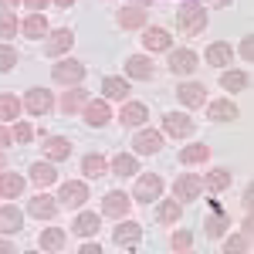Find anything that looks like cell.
I'll use <instances>...</instances> for the list:
<instances>
[{
  "instance_id": "cell-14",
  "label": "cell",
  "mask_w": 254,
  "mask_h": 254,
  "mask_svg": "<svg viewBox=\"0 0 254 254\" xmlns=\"http://www.w3.org/2000/svg\"><path fill=\"white\" fill-rule=\"evenodd\" d=\"M27 214L38 217V220H51V217L58 214V203H55V196L38 193V196H31V203H27Z\"/></svg>"
},
{
  "instance_id": "cell-21",
  "label": "cell",
  "mask_w": 254,
  "mask_h": 254,
  "mask_svg": "<svg viewBox=\"0 0 254 254\" xmlns=\"http://www.w3.org/2000/svg\"><path fill=\"white\" fill-rule=\"evenodd\" d=\"M20 193H24V176L0 170V196H7V200H17Z\"/></svg>"
},
{
  "instance_id": "cell-50",
  "label": "cell",
  "mask_w": 254,
  "mask_h": 254,
  "mask_svg": "<svg viewBox=\"0 0 254 254\" xmlns=\"http://www.w3.org/2000/svg\"><path fill=\"white\" fill-rule=\"evenodd\" d=\"M0 251L7 254V251H14V244H10V241H0Z\"/></svg>"
},
{
  "instance_id": "cell-45",
  "label": "cell",
  "mask_w": 254,
  "mask_h": 254,
  "mask_svg": "<svg viewBox=\"0 0 254 254\" xmlns=\"http://www.w3.org/2000/svg\"><path fill=\"white\" fill-rule=\"evenodd\" d=\"M24 3H27L31 10H44V7H48V0H24Z\"/></svg>"
},
{
  "instance_id": "cell-34",
  "label": "cell",
  "mask_w": 254,
  "mask_h": 254,
  "mask_svg": "<svg viewBox=\"0 0 254 254\" xmlns=\"http://www.w3.org/2000/svg\"><path fill=\"white\" fill-rule=\"evenodd\" d=\"M203 159H210V146L207 142H193V146H187V149H180V163H203Z\"/></svg>"
},
{
  "instance_id": "cell-49",
  "label": "cell",
  "mask_w": 254,
  "mask_h": 254,
  "mask_svg": "<svg viewBox=\"0 0 254 254\" xmlns=\"http://www.w3.org/2000/svg\"><path fill=\"white\" fill-rule=\"evenodd\" d=\"M17 3H20V0H0V7H3V10H14Z\"/></svg>"
},
{
  "instance_id": "cell-1",
  "label": "cell",
  "mask_w": 254,
  "mask_h": 254,
  "mask_svg": "<svg viewBox=\"0 0 254 254\" xmlns=\"http://www.w3.org/2000/svg\"><path fill=\"white\" fill-rule=\"evenodd\" d=\"M176 24L187 38H200L207 31V7L200 0H183L180 10H176Z\"/></svg>"
},
{
  "instance_id": "cell-10",
  "label": "cell",
  "mask_w": 254,
  "mask_h": 254,
  "mask_svg": "<svg viewBox=\"0 0 254 254\" xmlns=\"http://www.w3.org/2000/svg\"><path fill=\"white\" fill-rule=\"evenodd\" d=\"M170 71H173V75H193L196 71V55L190 48L170 51Z\"/></svg>"
},
{
  "instance_id": "cell-9",
  "label": "cell",
  "mask_w": 254,
  "mask_h": 254,
  "mask_svg": "<svg viewBox=\"0 0 254 254\" xmlns=\"http://www.w3.org/2000/svg\"><path fill=\"white\" fill-rule=\"evenodd\" d=\"M71 41H75V34H71L68 27H58V31H51V34H48V41H44V55L58 58V55H64V51L71 48Z\"/></svg>"
},
{
  "instance_id": "cell-27",
  "label": "cell",
  "mask_w": 254,
  "mask_h": 254,
  "mask_svg": "<svg viewBox=\"0 0 254 254\" xmlns=\"http://www.w3.org/2000/svg\"><path fill=\"white\" fill-rule=\"evenodd\" d=\"M20 31H24V34H27V38H44V34H48V17H44V14H41V10H34V14H31V17L24 20V24H20Z\"/></svg>"
},
{
  "instance_id": "cell-42",
  "label": "cell",
  "mask_w": 254,
  "mask_h": 254,
  "mask_svg": "<svg viewBox=\"0 0 254 254\" xmlns=\"http://www.w3.org/2000/svg\"><path fill=\"white\" fill-rule=\"evenodd\" d=\"M224 251H227V254H234V251H248V234H241V237H227V241H224Z\"/></svg>"
},
{
  "instance_id": "cell-32",
  "label": "cell",
  "mask_w": 254,
  "mask_h": 254,
  "mask_svg": "<svg viewBox=\"0 0 254 254\" xmlns=\"http://www.w3.org/2000/svg\"><path fill=\"white\" fill-rule=\"evenodd\" d=\"M31 180H34L38 187H51V183H58V170H55L51 163H34V166H31Z\"/></svg>"
},
{
  "instance_id": "cell-2",
  "label": "cell",
  "mask_w": 254,
  "mask_h": 254,
  "mask_svg": "<svg viewBox=\"0 0 254 254\" xmlns=\"http://www.w3.org/2000/svg\"><path fill=\"white\" fill-rule=\"evenodd\" d=\"M51 75H55L58 85H78V81L85 78V64L75 61V58H64V61H58V64L51 68Z\"/></svg>"
},
{
  "instance_id": "cell-46",
  "label": "cell",
  "mask_w": 254,
  "mask_h": 254,
  "mask_svg": "<svg viewBox=\"0 0 254 254\" xmlns=\"http://www.w3.org/2000/svg\"><path fill=\"white\" fill-rule=\"evenodd\" d=\"M241 55H244V58H251V38L241 41Z\"/></svg>"
},
{
  "instance_id": "cell-40",
  "label": "cell",
  "mask_w": 254,
  "mask_h": 254,
  "mask_svg": "<svg viewBox=\"0 0 254 254\" xmlns=\"http://www.w3.org/2000/svg\"><path fill=\"white\" fill-rule=\"evenodd\" d=\"M17 64V51L10 44H0V71H10Z\"/></svg>"
},
{
  "instance_id": "cell-24",
  "label": "cell",
  "mask_w": 254,
  "mask_h": 254,
  "mask_svg": "<svg viewBox=\"0 0 254 254\" xmlns=\"http://www.w3.org/2000/svg\"><path fill=\"white\" fill-rule=\"evenodd\" d=\"M234 61V48L231 44H224V41H217L207 48V64H217V68H224V64H231Z\"/></svg>"
},
{
  "instance_id": "cell-47",
  "label": "cell",
  "mask_w": 254,
  "mask_h": 254,
  "mask_svg": "<svg viewBox=\"0 0 254 254\" xmlns=\"http://www.w3.org/2000/svg\"><path fill=\"white\" fill-rule=\"evenodd\" d=\"M3 146H10V132H7V129L0 126V149H3Z\"/></svg>"
},
{
  "instance_id": "cell-43",
  "label": "cell",
  "mask_w": 254,
  "mask_h": 254,
  "mask_svg": "<svg viewBox=\"0 0 254 254\" xmlns=\"http://www.w3.org/2000/svg\"><path fill=\"white\" fill-rule=\"evenodd\" d=\"M170 244H173L176 251H190V248H193V237L187 234V231H176V234H173V241H170Z\"/></svg>"
},
{
  "instance_id": "cell-3",
  "label": "cell",
  "mask_w": 254,
  "mask_h": 254,
  "mask_svg": "<svg viewBox=\"0 0 254 254\" xmlns=\"http://www.w3.org/2000/svg\"><path fill=\"white\" fill-rule=\"evenodd\" d=\"M200 190H203V180H200L196 173H180V176H176V183H173V196L180 200V203L196 200Z\"/></svg>"
},
{
  "instance_id": "cell-16",
  "label": "cell",
  "mask_w": 254,
  "mask_h": 254,
  "mask_svg": "<svg viewBox=\"0 0 254 254\" xmlns=\"http://www.w3.org/2000/svg\"><path fill=\"white\" fill-rule=\"evenodd\" d=\"M20 224H24V214H20L14 203H3L0 207V234H17Z\"/></svg>"
},
{
  "instance_id": "cell-13",
  "label": "cell",
  "mask_w": 254,
  "mask_h": 254,
  "mask_svg": "<svg viewBox=\"0 0 254 254\" xmlns=\"http://www.w3.org/2000/svg\"><path fill=\"white\" fill-rule=\"evenodd\" d=\"M126 75L139 78V81H149L156 75V68H153V61L146 58V55H132V58H126Z\"/></svg>"
},
{
  "instance_id": "cell-5",
  "label": "cell",
  "mask_w": 254,
  "mask_h": 254,
  "mask_svg": "<svg viewBox=\"0 0 254 254\" xmlns=\"http://www.w3.org/2000/svg\"><path fill=\"white\" fill-rule=\"evenodd\" d=\"M24 109L31 112V116H48L51 109H55V98H51V92H44V88H31L27 95H24Z\"/></svg>"
},
{
  "instance_id": "cell-15",
  "label": "cell",
  "mask_w": 254,
  "mask_h": 254,
  "mask_svg": "<svg viewBox=\"0 0 254 254\" xmlns=\"http://www.w3.org/2000/svg\"><path fill=\"white\" fill-rule=\"evenodd\" d=\"M163 129L170 132V136H190L193 132V119L183 116V112H170V116H163Z\"/></svg>"
},
{
  "instance_id": "cell-19",
  "label": "cell",
  "mask_w": 254,
  "mask_h": 254,
  "mask_svg": "<svg viewBox=\"0 0 254 254\" xmlns=\"http://www.w3.org/2000/svg\"><path fill=\"white\" fill-rule=\"evenodd\" d=\"M102 92H105V98H112V102H126L129 98V81L126 78H119V75H109V78L102 81Z\"/></svg>"
},
{
  "instance_id": "cell-4",
  "label": "cell",
  "mask_w": 254,
  "mask_h": 254,
  "mask_svg": "<svg viewBox=\"0 0 254 254\" xmlns=\"http://www.w3.org/2000/svg\"><path fill=\"white\" fill-rule=\"evenodd\" d=\"M132 196H136L139 203H153V200H159V196H163V180H159L156 173H142Z\"/></svg>"
},
{
  "instance_id": "cell-25",
  "label": "cell",
  "mask_w": 254,
  "mask_h": 254,
  "mask_svg": "<svg viewBox=\"0 0 254 254\" xmlns=\"http://www.w3.org/2000/svg\"><path fill=\"white\" fill-rule=\"evenodd\" d=\"M85 102H88V92L75 85V88H68V92L61 95V112H68V116H71V112L85 109Z\"/></svg>"
},
{
  "instance_id": "cell-39",
  "label": "cell",
  "mask_w": 254,
  "mask_h": 254,
  "mask_svg": "<svg viewBox=\"0 0 254 254\" xmlns=\"http://www.w3.org/2000/svg\"><path fill=\"white\" fill-rule=\"evenodd\" d=\"M14 34H17V14L0 10V38H14Z\"/></svg>"
},
{
  "instance_id": "cell-20",
  "label": "cell",
  "mask_w": 254,
  "mask_h": 254,
  "mask_svg": "<svg viewBox=\"0 0 254 254\" xmlns=\"http://www.w3.org/2000/svg\"><path fill=\"white\" fill-rule=\"evenodd\" d=\"M142 44H146V51H170L173 38H170L163 27H146V34H142Z\"/></svg>"
},
{
  "instance_id": "cell-18",
  "label": "cell",
  "mask_w": 254,
  "mask_h": 254,
  "mask_svg": "<svg viewBox=\"0 0 254 254\" xmlns=\"http://www.w3.org/2000/svg\"><path fill=\"white\" fill-rule=\"evenodd\" d=\"M207 119H214V122H234L237 119V105L227 102V98H217V102L207 105Z\"/></svg>"
},
{
  "instance_id": "cell-29",
  "label": "cell",
  "mask_w": 254,
  "mask_h": 254,
  "mask_svg": "<svg viewBox=\"0 0 254 254\" xmlns=\"http://www.w3.org/2000/svg\"><path fill=\"white\" fill-rule=\"evenodd\" d=\"M71 231L78 237H92L98 234V214H92V210H85V214L75 217V224H71Z\"/></svg>"
},
{
  "instance_id": "cell-23",
  "label": "cell",
  "mask_w": 254,
  "mask_h": 254,
  "mask_svg": "<svg viewBox=\"0 0 254 254\" xmlns=\"http://www.w3.org/2000/svg\"><path fill=\"white\" fill-rule=\"evenodd\" d=\"M119 27H126V31H136V27H146V10H139V7H122L116 14Z\"/></svg>"
},
{
  "instance_id": "cell-11",
  "label": "cell",
  "mask_w": 254,
  "mask_h": 254,
  "mask_svg": "<svg viewBox=\"0 0 254 254\" xmlns=\"http://www.w3.org/2000/svg\"><path fill=\"white\" fill-rule=\"evenodd\" d=\"M139 237H142V227H139L136 220H122L116 231H112V241H116L119 248H136Z\"/></svg>"
},
{
  "instance_id": "cell-31",
  "label": "cell",
  "mask_w": 254,
  "mask_h": 254,
  "mask_svg": "<svg viewBox=\"0 0 254 254\" xmlns=\"http://www.w3.org/2000/svg\"><path fill=\"white\" fill-rule=\"evenodd\" d=\"M105 170H109V159L98 156V153H88V156L81 159V173L92 176V180H98V176H105Z\"/></svg>"
},
{
  "instance_id": "cell-8",
  "label": "cell",
  "mask_w": 254,
  "mask_h": 254,
  "mask_svg": "<svg viewBox=\"0 0 254 254\" xmlns=\"http://www.w3.org/2000/svg\"><path fill=\"white\" fill-rule=\"evenodd\" d=\"M129 207H132V200L122 193V190H109L105 200H102V214H105V217H126V214H129Z\"/></svg>"
},
{
  "instance_id": "cell-38",
  "label": "cell",
  "mask_w": 254,
  "mask_h": 254,
  "mask_svg": "<svg viewBox=\"0 0 254 254\" xmlns=\"http://www.w3.org/2000/svg\"><path fill=\"white\" fill-rule=\"evenodd\" d=\"M220 88H227V92H244V88H248V75H244V71H224V75H220Z\"/></svg>"
},
{
  "instance_id": "cell-48",
  "label": "cell",
  "mask_w": 254,
  "mask_h": 254,
  "mask_svg": "<svg viewBox=\"0 0 254 254\" xmlns=\"http://www.w3.org/2000/svg\"><path fill=\"white\" fill-rule=\"evenodd\" d=\"M203 3H210V7H231L234 0H203Z\"/></svg>"
},
{
  "instance_id": "cell-41",
  "label": "cell",
  "mask_w": 254,
  "mask_h": 254,
  "mask_svg": "<svg viewBox=\"0 0 254 254\" xmlns=\"http://www.w3.org/2000/svg\"><path fill=\"white\" fill-rule=\"evenodd\" d=\"M10 139H17V142H31V139H34V129H31L27 122H17L14 132H10Z\"/></svg>"
},
{
  "instance_id": "cell-33",
  "label": "cell",
  "mask_w": 254,
  "mask_h": 254,
  "mask_svg": "<svg viewBox=\"0 0 254 254\" xmlns=\"http://www.w3.org/2000/svg\"><path fill=\"white\" fill-rule=\"evenodd\" d=\"M38 244L44 251H61V248H64V231H61V227H44L41 237H38Z\"/></svg>"
},
{
  "instance_id": "cell-30",
  "label": "cell",
  "mask_w": 254,
  "mask_h": 254,
  "mask_svg": "<svg viewBox=\"0 0 254 254\" xmlns=\"http://www.w3.org/2000/svg\"><path fill=\"white\" fill-rule=\"evenodd\" d=\"M227 227H231V217L224 214L220 207H214V217H207V220H203V231H207V237H220Z\"/></svg>"
},
{
  "instance_id": "cell-37",
  "label": "cell",
  "mask_w": 254,
  "mask_h": 254,
  "mask_svg": "<svg viewBox=\"0 0 254 254\" xmlns=\"http://www.w3.org/2000/svg\"><path fill=\"white\" fill-rule=\"evenodd\" d=\"M17 116H20V102H17V95L3 92V95H0V119H3V122H14Z\"/></svg>"
},
{
  "instance_id": "cell-28",
  "label": "cell",
  "mask_w": 254,
  "mask_h": 254,
  "mask_svg": "<svg viewBox=\"0 0 254 254\" xmlns=\"http://www.w3.org/2000/svg\"><path fill=\"white\" fill-rule=\"evenodd\" d=\"M203 187L214 190V193L227 190V187H231V170H227V166H214V170L207 173V180H203Z\"/></svg>"
},
{
  "instance_id": "cell-36",
  "label": "cell",
  "mask_w": 254,
  "mask_h": 254,
  "mask_svg": "<svg viewBox=\"0 0 254 254\" xmlns=\"http://www.w3.org/2000/svg\"><path fill=\"white\" fill-rule=\"evenodd\" d=\"M180 214H183V203H180V200H163V203H159V210H156L159 224H176Z\"/></svg>"
},
{
  "instance_id": "cell-22",
  "label": "cell",
  "mask_w": 254,
  "mask_h": 254,
  "mask_svg": "<svg viewBox=\"0 0 254 254\" xmlns=\"http://www.w3.org/2000/svg\"><path fill=\"white\" fill-rule=\"evenodd\" d=\"M44 156L55 159V163H58V159H68L71 156V142L64 136H48L44 139Z\"/></svg>"
},
{
  "instance_id": "cell-53",
  "label": "cell",
  "mask_w": 254,
  "mask_h": 254,
  "mask_svg": "<svg viewBox=\"0 0 254 254\" xmlns=\"http://www.w3.org/2000/svg\"><path fill=\"white\" fill-rule=\"evenodd\" d=\"M132 3H139V7H146V3H153V0H132Z\"/></svg>"
},
{
  "instance_id": "cell-52",
  "label": "cell",
  "mask_w": 254,
  "mask_h": 254,
  "mask_svg": "<svg viewBox=\"0 0 254 254\" xmlns=\"http://www.w3.org/2000/svg\"><path fill=\"white\" fill-rule=\"evenodd\" d=\"M0 170H7V159H3V153H0Z\"/></svg>"
},
{
  "instance_id": "cell-12",
  "label": "cell",
  "mask_w": 254,
  "mask_h": 254,
  "mask_svg": "<svg viewBox=\"0 0 254 254\" xmlns=\"http://www.w3.org/2000/svg\"><path fill=\"white\" fill-rule=\"evenodd\" d=\"M146 119H149V112H146V105H142V102H122V112H119V122H122V129L142 126Z\"/></svg>"
},
{
  "instance_id": "cell-7",
  "label": "cell",
  "mask_w": 254,
  "mask_h": 254,
  "mask_svg": "<svg viewBox=\"0 0 254 254\" xmlns=\"http://www.w3.org/2000/svg\"><path fill=\"white\" fill-rule=\"evenodd\" d=\"M132 146H136L139 156H156L159 149H163V132H156V129H142V132L132 139Z\"/></svg>"
},
{
  "instance_id": "cell-17",
  "label": "cell",
  "mask_w": 254,
  "mask_h": 254,
  "mask_svg": "<svg viewBox=\"0 0 254 254\" xmlns=\"http://www.w3.org/2000/svg\"><path fill=\"white\" fill-rule=\"evenodd\" d=\"M176 95H180L183 105L196 109V105H203V102H207V88H203V85H196V81H187V85H180V88H176Z\"/></svg>"
},
{
  "instance_id": "cell-35",
  "label": "cell",
  "mask_w": 254,
  "mask_h": 254,
  "mask_svg": "<svg viewBox=\"0 0 254 254\" xmlns=\"http://www.w3.org/2000/svg\"><path fill=\"white\" fill-rule=\"evenodd\" d=\"M112 173L116 176H132V173H139V163H136V156H129V153H119L116 159H112Z\"/></svg>"
},
{
  "instance_id": "cell-51",
  "label": "cell",
  "mask_w": 254,
  "mask_h": 254,
  "mask_svg": "<svg viewBox=\"0 0 254 254\" xmlns=\"http://www.w3.org/2000/svg\"><path fill=\"white\" fill-rule=\"evenodd\" d=\"M55 3H58V7H71L75 0H55Z\"/></svg>"
},
{
  "instance_id": "cell-26",
  "label": "cell",
  "mask_w": 254,
  "mask_h": 254,
  "mask_svg": "<svg viewBox=\"0 0 254 254\" xmlns=\"http://www.w3.org/2000/svg\"><path fill=\"white\" fill-rule=\"evenodd\" d=\"M85 122L102 129L109 122V102H85Z\"/></svg>"
},
{
  "instance_id": "cell-44",
  "label": "cell",
  "mask_w": 254,
  "mask_h": 254,
  "mask_svg": "<svg viewBox=\"0 0 254 254\" xmlns=\"http://www.w3.org/2000/svg\"><path fill=\"white\" fill-rule=\"evenodd\" d=\"M81 254H102V244H92L88 241V244H81Z\"/></svg>"
},
{
  "instance_id": "cell-6",
  "label": "cell",
  "mask_w": 254,
  "mask_h": 254,
  "mask_svg": "<svg viewBox=\"0 0 254 254\" xmlns=\"http://www.w3.org/2000/svg\"><path fill=\"white\" fill-rule=\"evenodd\" d=\"M55 200H61L64 207H81L85 200H88V187L78 183V180H68V183H61V190Z\"/></svg>"
}]
</instances>
